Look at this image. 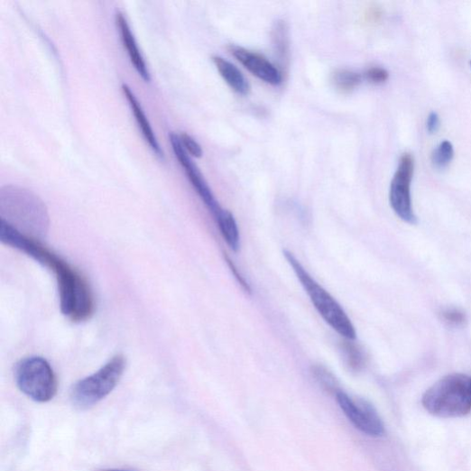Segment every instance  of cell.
Listing matches in <instances>:
<instances>
[{
    "label": "cell",
    "instance_id": "cell-1",
    "mask_svg": "<svg viewBox=\"0 0 471 471\" xmlns=\"http://www.w3.org/2000/svg\"><path fill=\"white\" fill-rule=\"evenodd\" d=\"M0 239L55 273L63 315L76 323L91 318L96 309L93 295L88 282L75 268L38 240L21 233L4 220L0 225Z\"/></svg>",
    "mask_w": 471,
    "mask_h": 471
},
{
    "label": "cell",
    "instance_id": "cell-2",
    "mask_svg": "<svg viewBox=\"0 0 471 471\" xmlns=\"http://www.w3.org/2000/svg\"><path fill=\"white\" fill-rule=\"evenodd\" d=\"M2 220L29 236L41 239L49 231L50 216L42 201L22 188L9 186L0 194Z\"/></svg>",
    "mask_w": 471,
    "mask_h": 471
},
{
    "label": "cell",
    "instance_id": "cell-3",
    "mask_svg": "<svg viewBox=\"0 0 471 471\" xmlns=\"http://www.w3.org/2000/svg\"><path fill=\"white\" fill-rule=\"evenodd\" d=\"M421 404L439 418L467 415L471 411V378L463 374L444 376L422 395Z\"/></svg>",
    "mask_w": 471,
    "mask_h": 471
},
{
    "label": "cell",
    "instance_id": "cell-4",
    "mask_svg": "<svg viewBox=\"0 0 471 471\" xmlns=\"http://www.w3.org/2000/svg\"><path fill=\"white\" fill-rule=\"evenodd\" d=\"M284 256L322 319L346 340H356L355 326L336 299L319 284L291 252L285 250Z\"/></svg>",
    "mask_w": 471,
    "mask_h": 471
},
{
    "label": "cell",
    "instance_id": "cell-5",
    "mask_svg": "<svg viewBox=\"0 0 471 471\" xmlns=\"http://www.w3.org/2000/svg\"><path fill=\"white\" fill-rule=\"evenodd\" d=\"M125 365V356L117 355L97 372L78 382L70 392L73 405L85 410L107 397L119 383Z\"/></svg>",
    "mask_w": 471,
    "mask_h": 471
},
{
    "label": "cell",
    "instance_id": "cell-6",
    "mask_svg": "<svg viewBox=\"0 0 471 471\" xmlns=\"http://www.w3.org/2000/svg\"><path fill=\"white\" fill-rule=\"evenodd\" d=\"M20 391L37 402H49L57 394L58 380L51 365L41 356L21 360L15 368Z\"/></svg>",
    "mask_w": 471,
    "mask_h": 471
},
{
    "label": "cell",
    "instance_id": "cell-7",
    "mask_svg": "<svg viewBox=\"0 0 471 471\" xmlns=\"http://www.w3.org/2000/svg\"><path fill=\"white\" fill-rule=\"evenodd\" d=\"M413 171V157L410 153L402 154L390 189V203L393 211L401 219L410 224L416 223L411 197Z\"/></svg>",
    "mask_w": 471,
    "mask_h": 471
},
{
    "label": "cell",
    "instance_id": "cell-8",
    "mask_svg": "<svg viewBox=\"0 0 471 471\" xmlns=\"http://www.w3.org/2000/svg\"><path fill=\"white\" fill-rule=\"evenodd\" d=\"M336 396L339 407L356 429L375 439L385 435L384 422L370 402L355 401L343 391L337 392Z\"/></svg>",
    "mask_w": 471,
    "mask_h": 471
},
{
    "label": "cell",
    "instance_id": "cell-9",
    "mask_svg": "<svg viewBox=\"0 0 471 471\" xmlns=\"http://www.w3.org/2000/svg\"><path fill=\"white\" fill-rule=\"evenodd\" d=\"M170 141L175 157L179 161L180 166L184 169L188 179H189L195 190L215 217L222 208L217 202L204 176L191 160L189 154H188L183 149L179 135L175 133H171Z\"/></svg>",
    "mask_w": 471,
    "mask_h": 471
},
{
    "label": "cell",
    "instance_id": "cell-10",
    "mask_svg": "<svg viewBox=\"0 0 471 471\" xmlns=\"http://www.w3.org/2000/svg\"><path fill=\"white\" fill-rule=\"evenodd\" d=\"M229 51L247 70L261 80L273 86L282 83L281 72L264 57L236 45H230Z\"/></svg>",
    "mask_w": 471,
    "mask_h": 471
},
{
    "label": "cell",
    "instance_id": "cell-11",
    "mask_svg": "<svg viewBox=\"0 0 471 471\" xmlns=\"http://www.w3.org/2000/svg\"><path fill=\"white\" fill-rule=\"evenodd\" d=\"M115 21L125 49L127 51L134 68L141 78H143L146 82H150L152 79L151 73L143 54H141L138 49L137 42L125 15L118 12L115 16Z\"/></svg>",
    "mask_w": 471,
    "mask_h": 471
},
{
    "label": "cell",
    "instance_id": "cell-12",
    "mask_svg": "<svg viewBox=\"0 0 471 471\" xmlns=\"http://www.w3.org/2000/svg\"><path fill=\"white\" fill-rule=\"evenodd\" d=\"M122 89L126 100L129 103L132 113L134 115L135 121L147 141V143L153 151V152L157 155V157L163 160L164 152L159 144V141L154 134L151 123L149 122L144 113L143 106H141L138 100L134 97V92L126 84H123Z\"/></svg>",
    "mask_w": 471,
    "mask_h": 471
},
{
    "label": "cell",
    "instance_id": "cell-13",
    "mask_svg": "<svg viewBox=\"0 0 471 471\" xmlns=\"http://www.w3.org/2000/svg\"><path fill=\"white\" fill-rule=\"evenodd\" d=\"M212 60L220 76L235 92L244 97L248 96L250 84L237 67L218 56L213 57Z\"/></svg>",
    "mask_w": 471,
    "mask_h": 471
},
{
    "label": "cell",
    "instance_id": "cell-14",
    "mask_svg": "<svg viewBox=\"0 0 471 471\" xmlns=\"http://www.w3.org/2000/svg\"><path fill=\"white\" fill-rule=\"evenodd\" d=\"M218 228L227 246L233 252H238L241 247L240 230L234 216L226 209H221L216 216Z\"/></svg>",
    "mask_w": 471,
    "mask_h": 471
},
{
    "label": "cell",
    "instance_id": "cell-15",
    "mask_svg": "<svg viewBox=\"0 0 471 471\" xmlns=\"http://www.w3.org/2000/svg\"><path fill=\"white\" fill-rule=\"evenodd\" d=\"M342 346L343 356L347 366L355 371H360L365 364V356L362 349L350 340Z\"/></svg>",
    "mask_w": 471,
    "mask_h": 471
},
{
    "label": "cell",
    "instance_id": "cell-16",
    "mask_svg": "<svg viewBox=\"0 0 471 471\" xmlns=\"http://www.w3.org/2000/svg\"><path fill=\"white\" fill-rule=\"evenodd\" d=\"M362 81V76L359 73L340 69L333 76V82L336 88L343 93L352 92Z\"/></svg>",
    "mask_w": 471,
    "mask_h": 471
},
{
    "label": "cell",
    "instance_id": "cell-17",
    "mask_svg": "<svg viewBox=\"0 0 471 471\" xmlns=\"http://www.w3.org/2000/svg\"><path fill=\"white\" fill-rule=\"evenodd\" d=\"M454 158V148L449 141L445 140L434 151L432 154L433 165L439 170L449 165Z\"/></svg>",
    "mask_w": 471,
    "mask_h": 471
},
{
    "label": "cell",
    "instance_id": "cell-18",
    "mask_svg": "<svg viewBox=\"0 0 471 471\" xmlns=\"http://www.w3.org/2000/svg\"><path fill=\"white\" fill-rule=\"evenodd\" d=\"M313 373L317 382L325 391L335 394L340 391L334 374L329 373L327 369L321 366H317L314 368Z\"/></svg>",
    "mask_w": 471,
    "mask_h": 471
},
{
    "label": "cell",
    "instance_id": "cell-19",
    "mask_svg": "<svg viewBox=\"0 0 471 471\" xmlns=\"http://www.w3.org/2000/svg\"><path fill=\"white\" fill-rule=\"evenodd\" d=\"M179 137L183 149L188 154L198 159H200L203 156L202 147L191 135L187 133H181Z\"/></svg>",
    "mask_w": 471,
    "mask_h": 471
},
{
    "label": "cell",
    "instance_id": "cell-20",
    "mask_svg": "<svg viewBox=\"0 0 471 471\" xmlns=\"http://www.w3.org/2000/svg\"><path fill=\"white\" fill-rule=\"evenodd\" d=\"M365 78L374 84H382L388 80L389 72L380 67L370 68L365 74Z\"/></svg>",
    "mask_w": 471,
    "mask_h": 471
},
{
    "label": "cell",
    "instance_id": "cell-21",
    "mask_svg": "<svg viewBox=\"0 0 471 471\" xmlns=\"http://www.w3.org/2000/svg\"><path fill=\"white\" fill-rule=\"evenodd\" d=\"M445 319L452 324L459 325L465 322V314L458 309H448L443 312Z\"/></svg>",
    "mask_w": 471,
    "mask_h": 471
},
{
    "label": "cell",
    "instance_id": "cell-22",
    "mask_svg": "<svg viewBox=\"0 0 471 471\" xmlns=\"http://www.w3.org/2000/svg\"><path fill=\"white\" fill-rule=\"evenodd\" d=\"M226 260L227 262V264H228L231 272L235 275L236 279L238 280V282L242 285L243 289L246 292L251 293L250 286H249L248 282H246V280L245 279V277L241 274V272H239L238 269L236 268L235 264L230 261V259L228 257H226Z\"/></svg>",
    "mask_w": 471,
    "mask_h": 471
},
{
    "label": "cell",
    "instance_id": "cell-23",
    "mask_svg": "<svg viewBox=\"0 0 471 471\" xmlns=\"http://www.w3.org/2000/svg\"><path fill=\"white\" fill-rule=\"evenodd\" d=\"M427 128L430 134H436L440 128V118L439 115L432 112L427 121Z\"/></svg>",
    "mask_w": 471,
    "mask_h": 471
},
{
    "label": "cell",
    "instance_id": "cell-24",
    "mask_svg": "<svg viewBox=\"0 0 471 471\" xmlns=\"http://www.w3.org/2000/svg\"><path fill=\"white\" fill-rule=\"evenodd\" d=\"M105 471H132V470H126V469H109Z\"/></svg>",
    "mask_w": 471,
    "mask_h": 471
},
{
    "label": "cell",
    "instance_id": "cell-25",
    "mask_svg": "<svg viewBox=\"0 0 471 471\" xmlns=\"http://www.w3.org/2000/svg\"><path fill=\"white\" fill-rule=\"evenodd\" d=\"M470 65H471V61H470Z\"/></svg>",
    "mask_w": 471,
    "mask_h": 471
}]
</instances>
